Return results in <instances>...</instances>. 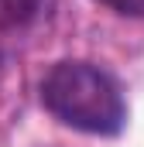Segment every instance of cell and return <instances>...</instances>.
I'll return each instance as SVG.
<instances>
[{
	"label": "cell",
	"instance_id": "obj_3",
	"mask_svg": "<svg viewBox=\"0 0 144 147\" xmlns=\"http://www.w3.org/2000/svg\"><path fill=\"white\" fill-rule=\"evenodd\" d=\"M96 3H103L124 17H144V0H96Z\"/></svg>",
	"mask_w": 144,
	"mask_h": 147
},
{
	"label": "cell",
	"instance_id": "obj_1",
	"mask_svg": "<svg viewBox=\"0 0 144 147\" xmlns=\"http://www.w3.org/2000/svg\"><path fill=\"white\" fill-rule=\"evenodd\" d=\"M41 106L72 130L113 137L127 123L120 86L89 62H58L41 79Z\"/></svg>",
	"mask_w": 144,
	"mask_h": 147
},
{
	"label": "cell",
	"instance_id": "obj_2",
	"mask_svg": "<svg viewBox=\"0 0 144 147\" xmlns=\"http://www.w3.org/2000/svg\"><path fill=\"white\" fill-rule=\"evenodd\" d=\"M41 0H0V28H21L35 17Z\"/></svg>",
	"mask_w": 144,
	"mask_h": 147
}]
</instances>
